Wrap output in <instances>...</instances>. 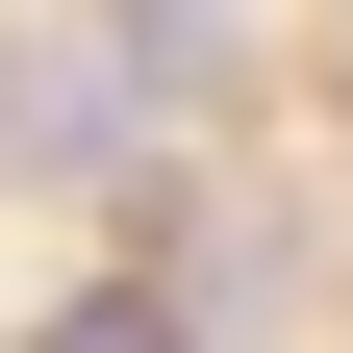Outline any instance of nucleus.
I'll return each mask as SVG.
<instances>
[{
  "instance_id": "obj_1",
  "label": "nucleus",
  "mask_w": 353,
  "mask_h": 353,
  "mask_svg": "<svg viewBox=\"0 0 353 353\" xmlns=\"http://www.w3.org/2000/svg\"><path fill=\"white\" fill-rule=\"evenodd\" d=\"M101 76H152V101H228V26H202V0H126V26H101Z\"/></svg>"
},
{
  "instance_id": "obj_2",
  "label": "nucleus",
  "mask_w": 353,
  "mask_h": 353,
  "mask_svg": "<svg viewBox=\"0 0 353 353\" xmlns=\"http://www.w3.org/2000/svg\"><path fill=\"white\" fill-rule=\"evenodd\" d=\"M26 353H202V303H152V278H76L51 328H26Z\"/></svg>"
}]
</instances>
